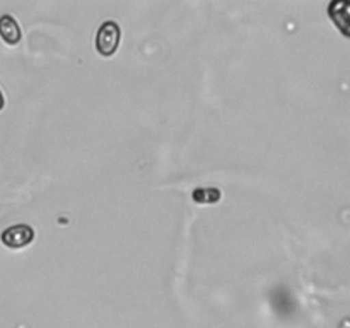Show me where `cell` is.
Returning <instances> with one entry per match:
<instances>
[{"label": "cell", "instance_id": "cell-5", "mask_svg": "<svg viewBox=\"0 0 350 328\" xmlns=\"http://www.w3.org/2000/svg\"><path fill=\"white\" fill-rule=\"evenodd\" d=\"M3 106H5V98H3L2 89H0V111H2V109H3Z\"/></svg>", "mask_w": 350, "mask_h": 328}, {"label": "cell", "instance_id": "cell-1", "mask_svg": "<svg viewBox=\"0 0 350 328\" xmlns=\"http://www.w3.org/2000/svg\"><path fill=\"white\" fill-rule=\"evenodd\" d=\"M120 40H122L120 24L116 20H105L96 33V51L101 57H113L118 51Z\"/></svg>", "mask_w": 350, "mask_h": 328}, {"label": "cell", "instance_id": "cell-3", "mask_svg": "<svg viewBox=\"0 0 350 328\" xmlns=\"http://www.w3.org/2000/svg\"><path fill=\"white\" fill-rule=\"evenodd\" d=\"M0 38L7 44H10V46H14V44H17L23 40V29H21L16 17L10 16V14H2L0 16Z\"/></svg>", "mask_w": 350, "mask_h": 328}, {"label": "cell", "instance_id": "cell-2", "mask_svg": "<svg viewBox=\"0 0 350 328\" xmlns=\"http://www.w3.org/2000/svg\"><path fill=\"white\" fill-rule=\"evenodd\" d=\"M34 236H36V232L29 224H14L3 229L2 234H0V241L10 249H21L31 245Z\"/></svg>", "mask_w": 350, "mask_h": 328}, {"label": "cell", "instance_id": "cell-4", "mask_svg": "<svg viewBox=\"0 0 350 328\" xmlns=\"http://www.w3.org/2000/svg\"><path fill=\"white\" fill-rule=\"evenodd\" d=\"M221 198V190L219 188H197L193 191V200L197 204H215Z\"/></svg>", "mask_w": 350, "mask_h": 328}]
</instances>
